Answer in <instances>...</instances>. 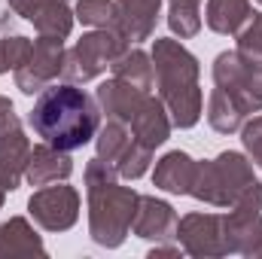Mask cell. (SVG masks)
<instances>
[{
    "label": "cell",
    "instance_id": "cell-1",
    "mask_svg": "<svg viewBox=\"0 0 262 259\" xmlns=\"http://www.w3.org/2000/svg\"><path fill=\"white\" fill-rule=\"evenodd\" d=\"M28 125L40 140L73 153L95 140L101 128V107L95 95L76 82H52L37 95L34 110L28 113Z\"/></svg>",
    "mask_w": 262,
    "mask_h": 259
},
{
    "label": "cell",
    "instance_id": "cell-2",
    "mask_svg": "<svg viewBox=\"0 0 262 259\" xmlns=\"http://www.w3.org/2000/svg\"><path fill=\"white\" fill-rule=\"evenodd\" d=\"M152 70H156V92L168 107L174 128H192L204 113V92L198 85L201 64L198 58L174 37L152 40Z\"/></svg>",
    "mask_w": 262,
    "mask_h": 259
},
{
    "label": "cell",
    "instance_id": "cell-3",
    "mask_svg": "<svg viewBox=\"0 0 262 259\" xmlns=\"http://www.w3.org/2000/svg\"><path fill=\"white\" fill-rule=\"evenodd\" d=\"M85 195H89V235L98 247L116 250L131 235L140 192L119 186V174L104 159L85 165Z\"/></svg>",
    "mask_w": 262,
    "mask_h": 259
},
{
    "label": "cell",
    "instance_id": "cell-4",
    "mask_svg": "<svg viewBox=\"0 0 262 259\" xmlns=\"http://www.w3.org/2000/svg\"><path fill=\"white\" fill-rule=\"evenodd\" d=\"M253 180H256L253 162L244 153L226 149L216 159L195 165V180H192L189 195L198 198L201 204H210V207H232L238 201V195Z\"/></svg>",
    "mask_w": 262,
    "mask_h": 259
},
{
    "label": "cell",
    "instance_id": "cell-5",
    "mask_svg": "<svg viewBox=\"0 0 262 259\" xmlns=\"http://www.w3.org/2000/svg\"><path fill=\"white\" fill-rule=\"evenodd\" d=\"M125 49H128V43L122 40V34L116 28H92L89 34H82L64 52L61 76H64V82H76V85L79 82H92Z\"/></svg>",
    "mask_w": 262,
    "mask_h": 259
},
{
    "label": "cell",
    "instance_id": "cell-6",
    "mask_svg": "<svg viewBox=\"0 0 262 259\" xmlns=\"http://www.w3.org/2000/svg\"><path fill=\"white\" fill-rule=\"evenodd\" d=\"M213 85L226 92L244 116L262 113V64L244 61L235 49L213 58Z\"/></svg>",
    "mask_w": 262,
    "mask_h": 259
},
{
    "label": "cell",
    "instance_id": "cell-7",
    "mask_svg": "<svg viewBox=\"0 0 262 259\" xmlns=\"http://www.w3.org/2000/svg\"><path fill=\"white\" fill-rule=\"evenodd\" d=\"M174 238H177V244L183 247L186 256H195V259H220L232 253L223 213L195 210V213L180 217Z\"/></svg>",
    "mask_w": 262,
    "mask_h": 259
},
{
    "label": "cell",
    "instance_id": "cell-8",
    "mask_svg": "<svg viewBox=\"0 0 262 259\" xmlns=\"http://www.w3.org/2000/svg\"><path fill=\"white\" fill-rule=\"evenodd\" d=\"M28 213L43 232H67L79 220V192L64 180L40 186L28 198Z\"/></svg>",
    "mask_w": 262,
    "mask_h": 259
},
{
    "label": "cell",
    "instance_id": "cell-9",
    "mask_svg": "<svg viewBox=\"0 0 262 259\" xmlns=\"http://www.w3.org/2000/svg\"><path fill=\"white\" fill-rule=\"evenodd\" d=\"M64 40H55V37H40L34 40L31 46V55L28 61L12 70L15 73V89L21 95H40L46 85H52L61 70H64Z\"/></svg>",
    "mask_w": 262,
    "mask_h": 259
},
{
    "label": "cell",
    "instance_id": "cell-10",
    "mask_svg": "<svg viewBox=\"0 0 262 259\" xmlns=\"http://www.w3.org/2000/svg\"><path fill=\"white\" fill-rule=\"evenodd\" d=\"M31 159V140L21 119L12 113L0 116V183L6 192H15L25 180V168Z\"/></svg>",
    "mask_w": 262,
    "mask_h": 259
},
{
    "label": "cell",
    "instance_id": "cell-11",
    "mask_svg": "<svg viewBox=\"0 0 262 259\" xmlns=\"http://www.w3.org/2000/svg\"><path fill=\"white\" fill-rule=\"evenodd\" d=\"M177 210L171 201L165 198H156V195H140L137 201V213H134V223H131V235L143 238V241H171L177 235Z\"/></svg>",
    "mask_w": 262,
    "mask_h": 259
},
{
    "label": "cell",
    "instance_id": "cell-12",
    "mask_svg": "<svg viewBox=\"0 0 262 259\" xmlns=\"http://www.w3.org/2000/svg\"><path fill=\"white\" fill-rule=\"evenodd\" d=\"M162 15V0H116V21L113 28L122 34L125 43H143L156 34Z\"/></svg>",
    "mask_w": 262,
    "mask_h": 259
},
{
    "label": "cell",
    "instance_id": "cell-13",
    "mask_svg": "<svg viewBox=\"0 0 262 259\" xmlns=\"http://www.w3.org/2000/svg\"><path fill=\"white\" fill-rule=\"evenodd\" d=\"M128 128H131V134H134L137 143L156 149V146H162V143L171 137L174 122H171V116H168L165 101H162L159 95H146V98L140 101V107L134 110V116L128 119Z\"/></svg>",
    "mask_w": 262,
    "mask_h": 259
},
{
    "label": "cell",
    "instance_id": "cell-14",
    "mask_svg": "<svg viewBox=\"0 0 262 259\" xmlns=\"http://www.w3.org/2000/svg\"><path fill=\"white\" fill-rule=\"evenodd\" d=\"M223 223H226L232 253L262 259V210L229 207V213H223Z\"/></svg>",
    "mask_w": 262,
    "mask_h": 259
},
{
    "label": "cell",
    "instance_id": "cell-15",
    "mask_svg": "<svg viewBox=\"0 0 262 259\" xmlns=\"http://www.w3.org/2000/svg\"><path fill=\"white\" fill-rule=\"evenodd\" d=\"M70 174H73L70 153L46 143V140L37 143V146H31V159H28V168H25V180L31 186H49V183L67 180Z\"/></svg>",
    "mask_w": 262,
    "mask_h": 259
},
{
    "label": "cell",
    "instance_id": "cell-16",
    "mask_svg": "<svg viewBox=\"0 0 262 259\" xmlns=\"http://www.w3.org/2000/svg\"><path fill=\"white\" fill-rule=\"evenodd\" d=\"M195 159L183 149H171L156 162L152 171V186L168 195H189L192 180H195Z\"/></svg>",
    "mask_w": 262,
    "mask_h": 259
},
{
    "label": "cell",
    "instance_id": "cell-17",
    "mask_svg": "<svg viewBox=\"0 0 262 259\" xmlns=\"http://www.w3.org/2000/svg\"><path fill=\"white\" fill-rule=\"evenodd\" d=\"M146 95H149V92H140V89H134L131 82L113 76V79H107V82L98 85L95 101H98V107H101V116L128 125V119L134 116V110L140 107V101H143Z\"/></svg>",
    "mask_w": 262,
    "mask_h": 259
},
{
    "label": "cell",
    "instance_id": "cell-18",
    "mask_svg": "<svg viewBox=\"0 0 262 259\" xmlns=\"http://www.w3.org/2000/svg\"><path fill=\"white\" fill-rule=\"evenodd\" d=\"M0 256H46V244L25 217L0 223Z\"/></svg>",
    "mask_w": 262,
    "mask_h": 259
},
{
    "label": "cell",
    "instance_id": "cell-19",
    "mask_svg": "<svg viewBox=\"0 0 262 259\" xmlns=\"http://www.w3.org/2000/svg\"><path fill=\"white\" fill-rule=\"evenodd\" d=\"M253 6L250 0H207L204 6V25L220 37H238L241 28L250 21Z\"/></svg>",
    "mask_w": 262,
    "mask_h": 259
},
{
    "label": "cell",
    "instance_id": "cell-20",
    "mask_svg": "<svg viewBox=\"0 0 262 259\" xmlns=\"http://www.w3.org/2000/svg\"><path fill=\"white\" fill-rule=\"evenodd\" d=\"M110 70H113V76H119V79H125V82H131L134 89H140V92H149L152 85H156V70H152V55L149 52H143V49H125L113 64H110Z\"/></svg>",
    "mask_w": 262,
    "mask_h": 259
},
{
    "label": "cell",
    "instance_id": "cell-21",
    "mask_svg": "<svg viewBox=\"0 0 262 259\" xmlns=\"http://www.w3.org/2000/svg\"><path fill=\"white\" fill-rule=\"evenodd\" d=\"M134 134L125 122H116V119H107V125H101L95 134V146H98V159H104L107 165H119L125 149L131 146Z\"/></svg>",
    "mask_w": 262,
    "mask_h": 259
},
{
    "label": "cell",
    "instance_id": "cell-22",
    "mask_svg": "<svg viewBox=\"0 0 262 259\" xmlns=\"http://www.w3.org/2000/svg\"><path fill=\"white\" fill-rule=\"evenodd\" d=\"M207 122H210V128L220 131V134H235V131H241L244 125V113L238 110V104L226 95V92H220V89H213L210 92V98H207Z\"/></svg>",
    "mask_w": 262,
    "mask_h": 259
},
{
    "label": "cell",
    "instance_id": "cell-23",
    "mask_svg": "<svg viewBox=\"0 0 262 259\" xmlns=\"http://www.w3.org/2000/svg\"><path fill=\"white\" fill-rule=\"evenodd\" d=\"M73 21H76V15H73V9L67 3H49L31 18V25L37 28L40 37H55V40H67L70 37Z\"/></svg>",
    "mask_w": 262,
    "mask_h": 259
},
{
    "label": "cell",
    "instance_id": "cell-24",
    "mask_svg": "<svg viewBox=\"0 0 262 259\" xmlns=\"http://www.w3.org/2000/svg\"><path fill=\"white\" fill-rule=\"evenodd\" d=\"M201 0H168V28L180 40H192L201 31Z\"/></svg>",
    "mask_w": 262,
    "mask_h": 259
},
{
    "label": "cell",
    "instance_id": "cell-25",
    "mask_svg": "<svg viewBox=\"0 0 262 259\" xmlns=\"http://www.w3.org/2000/svg\"><path fill=\"white\" fill-rule=\"evenodd\" d=\"M73 15H76V21H82L89 28H113L116 0H76Z\"/></svg>",
    "mask_w": 262,
    "mask_h": 259
},
{
    "label": "cell",
    "instance_id": "cell-26",
    "mask_svg": "<svg viewBox=\"0 0 262 259\" xmlns=\"http://www.w3.org/2000/svg\"><path fill=\"white\" fill-rule=\"evenodd\" d=\"M235 52L250 64H262V12H253L250 21L241 28Z\"/></svg>",
    "mask_w": 262,
    "mask_h": 259
},
{
    "label": "cell",
    "instance_id": "cell-27",
    "mask_svg": "<svg viewBox=\"0 0 262 259\" xmlns=\"http://www.w3.org/2000/svg\"><path fill=\"white\" fill-rule=\"evenodd\" d=\"M152 153H156V149H149V146L131 140V146L125 149L122 162L116 165V174L125 177V180H140V177L149 171V165H152Z\"/></svg>",
    "mask_w": 262,
    "mask_h": 259
},
{
    "label": "cell",
    "instance_id": "cell-28",
    "mask_svg": "<svg viewBox=\"0 0 262 259\" xmlns=\"http://www.w3.org/2000/svg\"><path fill=\"white\" fill-rule=\"evenodd\" d=\"M241 143H244L250 162L262 168V116H253L241 125Z\"/></svg>",
    "mask_w": 262,
    "mask_h": 259
},
{
    "label": "cell",
    "instance_id": "cell-29",
    "mask_svg": "<svg viewBox=\"0 0 262 259\" xmlns=\"http://www.w3.org/2000/svg\"><path fill=\"white\" fill-rule=\"evenodd\" d=\"M31 46H34V43H31L28 37H3V55H6L9 70H18V67L28 61Z\"/></svg>",
    "mask_w": 262,
    "mask_h": 259
},
{
    "label": "cell",
    "instance_id": "cell-30",
    "mask_svg": "<svg viewBox=\"0 0 262 259\" xmlns=\"http://www.w3.org/2000/svg\"><path fill=\"white\" fill-rule=\"evenodd\" d=\"M49 3H67V0H9V6H12V12L15 15H21V18H34L43 6H49Z\"/></svg>",
    "mask_w": 262,
    "mask_h": 259
},
{
    "label": "cell",
    "instance_id": "cell-31",
    "mask_svg": "<svg viewBox=\"0 0 262 259\" xmlns=\"http://www.w3.org/2000/svg\"><path fill=\"white\" fill-rule=\"evenodd\" d=\"M156 256H183V247L180 244H156L152 250H149V259H156Z\"/></svg>",
    "mask_w": 262,
    "mask_h": 259
},
{
    "label": "cell",
    "instance_id": "cell-32",
    "mask_svg": "<svg viewBox=\"0 0 262 259\" xmlns=\"http://www.w3.org/2000/svg\"><path fill=\"white\" fill-rule=\"evenodd\" d=\"M15 107H12V101L6 98V95H0V116H6V113H12Z\"/></svg>",
    "mask_w": 262,
    "mask_h": 259
},
{
    "label": "cell",
    "instance_id": "cell-33",
    "mask_svg": "<svg viewBox=\"0 0 262 259\" xmlns=\"http://www.w3.org/2000/svg\"><path fill=\"white\" fill-rule=\"evenodd\" d=\"M9 64H6V55H3V37H0V73H6Z\"/></svg>",
    "mask_w": 262,
    "mask_h": 259
},
{
    "label": "cell",
    "instance_id": "cell-34",
    "mask_svg": "<svg viewBox=\"0 0 262 259\" xmlns=\"http://www.w3.org/2000/svg\"><path fill=\"white\" fill-rule=\"evenodd\" d=\"M3 201H6V189H3V183H0V210H3Z\"/></svg>",
    "mask_w": 262,
    "mask_h": 259
},
{
    "label": "cell",
    "instance_id": "cell-35",
    "mask_svg": "<svg viewBox=\"0 0 262 259\" xmlns=\"http://www.w3.org/2000/svg\"><path fill=\"white\" fill-rule=\"evenodd\" d=\"M259 3H262V0H259Z\"/></svg>",
    "mask_w": 262,
    "mask_h": 259
}]
</instances>
